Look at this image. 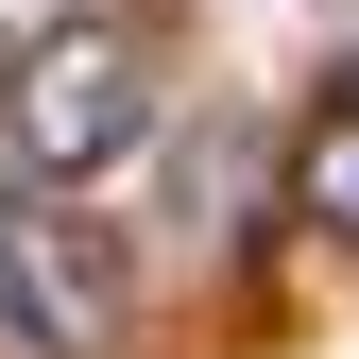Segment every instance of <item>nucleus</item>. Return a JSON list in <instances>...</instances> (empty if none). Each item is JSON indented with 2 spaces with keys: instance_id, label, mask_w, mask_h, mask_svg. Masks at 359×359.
<instances>
[{
  "instance_id": "nucleus-1",
  "label": "nucleus",
  "mask_w": 359,
  "mask_h": 359,
  "mask_svg": "<svg viewBox=\"0 0 359 359\" xmlns=\"http://www.w3.org/2000/svg\"><path fill=\"white\" fill-rule=\"evenodd\" d=\"M171 120V52L103 0H52L34 34H0V171L18 189H103Z\"/></svg>"
},
{
  "instance_id": "nucleus-2",
  "label": "nucleus",
  "mask_w": 359,
  "mask_h": 359,
  "mask_svg": "<svg viewBox=\"0 0 359 359\" xmlns=\"http://www.w3.org/2000/svg\"><path fill=\"white\" fill-rule=\"evenodd\" d=\"M0 325H18V359H103L137 325V240L86 189H18L0 171Z\"/></svg>"
},
{
  "instance_id": "nucleus-3",
  "label": "nucleus",
  "mask_w": 359,
  "mask_h": 359,
  "mask_svg": "<svg viewBox=\"0 0 359 359\" xmlns=\"http://www.w3.org/2000/svg\"><path fill=\"white\" fill-rule=\"evenodd\" d=\"M291 222L359 257V86H325V103H308V137H291Z\"/></svg>"
}]
</instances>
